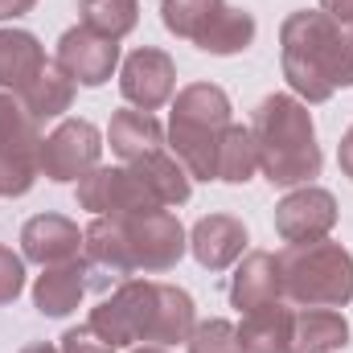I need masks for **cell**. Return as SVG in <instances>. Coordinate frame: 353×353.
<instances>
[{"label": "cell", "mask_w": 353, "mask_h": 353, "mask_svg": "<svg viewBox=\"0 0 353 353\" xmlns=\"http://www.w3.org/2000/svg\"><path fill=\"white\" fill-rule=\"evenodd\" d=\"M189 353H247L243 350V341H239V325H230V321H201V325H193V333H189Z\"/></svg>", "instance_id": "obj_30"}, {"label": "cell", "mask_w": 353, "mask_h": 353, "mask_svg": "<svg viewBox=\"0 0 353 353\" xmlns=\"http://www.w3.org/2000/svg\"><path fill=\"white\" fill-rule=\"evenodd\" d=\"M119 94H123L136 111H157V107H165L176 94V62L165 50H157V46L132 50V54L119 62Z\"/></svg>", "instance_id": "obj_8"}, {"label": "cell", "mask_w": 353, "mask_h": 353, "mask_svg": "<svg viewBox=\"0 0 353 353\" xmlns=\"http://www.w3.org/2000/svg\"><path fill=\"white\" fill-rule=\"evenodd\" d=\"M83 263H87L90 283L111 288L136 275V259H132V243H128V226L115 218H94L83 230Z\"/></svg>", "instance_id": "obj_11"}, {"label": "cell", "mask_w": 353, "mask_h": 353, "mask_svg": "<svg viewBox=\"0 0 353 353\" xmlns=\"http://www.w3.org/2000/svg\"><path fill=\"white\" fill-rule=\"evenodd\" d=\"M17 353H62L58 345H50V341H29L25 350H17Z\"/></svg>", "instance_id": "obj_36"}, {"label": "cell", "mask_w": 353, "mask_h": 353, "mask_svg": "<svg viewBox=\"0 0 353 353\" xmlns=\"http://www.w3.org/2000/svg\"><path fill=\"white\" fill-rule=\"evenodd\" d=\"M25 292V255L0 247V304H12Z\"/></svg>", "instance_id": "obj_31"}, {"label": "cell", "mask_w": 353, "mask_h": 353, "mask_svg": "<svg viewBox=\"0 0 353 353\" xmlns=\"http://www.w3.org/2000/svg\"><path fill=\"white\" fill-rule=\"evenodd\" d=\"M123 226H128V243H132L136 271H144V275L173 271L181 263V255L189 251V234H185V226L176 222L169 210H152V214L128 218Z\"/></svg>", "instance_id": "obj_7"}, {"label": "cell", "mask_w": 353, "mask_h": 353, "mask_svg": "<svg viewBox=\"0 0 353 353\" xmlns=\"http://www.w3.org/2000/svg\"><path fill=\"white\" fill-rule=\"evenodd\" d=\"M87 288H90V275H87V263H79V259L41 267V275L33 279V308L41 316H70L83 304Z\"/></svg>", "instance_id": "obj_15"}, {"label": "cell", "mask_w": 353, "mask_h": 353, "mask_svg": "<svg viewBox=\"0 0 353 353\" xmlns=\"http://www.w3.org/2000/svg\"><path fill=\"white\" fill-rule=\"evenodd\" d=\"M128 353H169L165 345H132Z\"/></svg>", "instance_id": "obj_37"}, {"label": "cell", "mask_w": 353, "mask_h": 353, "mask_svg": "<svg viewBox=\"0 0 353 353\" xmlns=\"http://www.w3.org/2000/svg\"><path fill=\"white\" fill-rule=\"evenodd\" d=\"M103 136L90 119H62L41 140V176L58 185H79L90 169H99Z\"/></svg>", "instance_id": "obj_6"}, {"label": "cell", "mask_w": 353, "mask_h": 353, "mask_svg": "<svg viewBox=\"0 0 353 353\" xmlns=\"http://www.w3.org/2000/svg\"><path fill=\"white\" fill-rule=\"evenodd\" d=\"M321 12H329L337 25H350L353 29V0H321Z\"/></svg>", "instance_id": "obj_33"}, {"label": "cell", "mask_w": 353, "mask_h": 353, "mask_svg": "<svg viewBox=\"0 0 353 353\" xmlns=\"http://www.w3.org/2000/svg\"><path fill=\"white\" fill-rule=\"evenodd\" d=\"M107 144H111V152H115L119 161L132 165V161H140V157L165 148V128L157 123L152 111H136V107H128V111H115V115H111Z\"/></svg>", "instance_id": "obj_19"}, {"label": "cell", "mask_w": 353, "mask_h": 353, "mask_svg": "<svg viewBox=\"0 0 353 353\" xmlns=\"http://www.w3.org/2000/svg\"><path fill=\"white\" fill-rule=\"evenodd\" d=\"M79 205L90 210L94 218H115V222L165 210V205H157V197L140 185V176L132 173L128 165H119V169H107V165L90 169L79 181Z\"/></svg>", "instance_id": "obj_5"}, {"label": "cell", "mask_w": 353, "mask_h": 353, "mask_svg": "<svg viewBox=\"0 0 353 353\" xmlns=\"http://www.w3.org/2000/svg\"><path fill=\"white\" fill-rule=\"evenodd\" d=\"M169 123L226 132L230 128V94L214 83H189L173 94V119Z\"/></svg>", "instance_id": "obj_18"}, {"label": "cell", "mask_w": 353, "mask_h": 353, "mask_svg": "<svg viewBox=\"0 0 353 353\" xmlns=\"http://www.w3.org/2000/svg\"><path fill=\"white\" fill-rule=\"evenodd\" d=\"M152 292H157L152 279H123V283H115V292L90 308V329L115 350H132V345L148 341Z\"/></svg>", "instance_id": "obj_4"}, {"label": "cell", "mask_w": 353, "mask_h": 353, "mask_svg": "<svg viewBox=\"0 0 353 353\" xmlns=\"http://www.w3.org/2000/svg\"><path fill=\"white\" fill-rule=\"evenodd\" d=\"M41 123L25 111L21 94L0 90V144H21V148H41Z\"/></svg>", "instance_id": "obj_29"}, {"label": "cell", "mask_w": 353, "mask_h": 353, "mask_svg": "<svg viewBox=\"0 0 353 353\" xmlns=\"http://www.w3.org/2000/svg\"><path fill=\"white\" fill-rule=\"evenodd\" d=\"M58 350L62 353H115V345H107L90 325H83V329H66Z\"/></svg>", "instance_id": "obj_32"}, {"label": "cell", "mask_w": 353, "mask_h": 353, "mask_svg": "<svg viewBox=\"0 0 353 353\" xmlns=\"http://www.w3.org/2000/svg\"><path fill=\"white\" fill-rule=\"evenodd\" d=\"M79 251H83V230L66 214H37L21 226V255L29 263H70L79 259Z\"/></svg>", "instance_id": "obj_12"}, {"label": "cell", "mask_w": 353, "mask_h": 353, "mask_svg": "<svg viewBox=\"0 0 353 353\" xmlns=\"http://www.w3.org/2000/svg\"><path fill=\"white\" fill-rule=\"evenodd\" d=\"M46 66V50L29 29H0V90L25 87Z\"/></svg>", "instance_id": "obj_23"}, {"label": "cell", "mask_w": 353, "mask_h": 353, "mask_svg": "<svg viewBox=\"0 0 353 353\" xmlns=\"http://www.w3.org/2000/svg\"><path fill=\"white\" fill-rule=\"evenodd\" d=\"M337 165H341V173L353 181V128L341 136V144H337Z\"/></svg>", "instance_id": "obj_34"}, {"label": "cell", "mask_w": 353, "mask_h": 353, "mask_svg": "<svg viewBox=\"0 0 353 353\" xmlns=\"http://www.w3.org/2000/svg\"><path fill=\"white\" fill-rule=\"evenodd\" d=\"M197 325V304L185 288L176 283H157L152 292V329H148V345H181L189 341Z\"/></svg>", "instance_id": "obj_16"}, {"label": "cell", "mask_w": 353, "mask_h": 353, "mask_svg": "<svg viewBox=\"0 0 353 353\" xmlns=\"http://www.w3.org/2000/svg\"><path fill=\"white\" fill-rule=\"evenodd\" d=\"M292 308L283 300L263 304L255 312H243V325H239V341L247 353H288L292 341Z\"/></svg>", "instance_id": "obj_22"}, {"label": "cell", "mask_w": 353, "mask_h": 353, "mask_svg": "<svg viewBox=\"0 0 353 353\" xmlns=\"http://www.w3.org/2000/svg\"><path fill=\"white\" fill-rule=\"evenodd\" d=\"M259 173V148H255V132L243 123H230L222 132V148H218V181L226 185H247Z\"/></svg>", "instance_id": "obj_25"}, {"label": "cell", "mask_w": 353, "mask_h": 353, "mask_svg": "<svg viewBox=\"0 0 353 353\" xmlns=\"http://www.w3.org/2000/svg\"><path fill=\"white\" fill-rule=\"evenodd\" d=\"M79 17L90 33L123 41L140 25V0H79Z\"/></svg>", "instance_id": "obj_26"}, {"label": "cell", "mask_w": 353, "mask_h": 353, "mask_svg": "<svg viewBox=\"0 0 353 353\" xmlns=\"http://www.w3.org/2000/svg\"><path fill=\"white\" fill-rule=\"evenodd\" d=\"M33 4L37 0H0V21H17V17L33 12Z\"/></svg>", "instance_id": "obj_35"}, {"label": "cell", "mask_w": 353, "mask_h": 353, "mask_svg": "<svg viewBox=\"0 0 353 353\" xmlns=\"http://www.w3.org/2000/svg\"><path fill=\"white\" fill-rule=\"evenodd\" d=\"M251 41H255V17H251L247 8L226 4V8L205 25V33H201L193 46L205 50V54H214V58H230V54H243Z\"/></svg>", "instance_id": "obj_24"}, {"label": "cell", "mask_w": 353, "mask_h": 353, "mask_svg": "<svg viewBox=\"0 0 353 353\" xmlns=\"http://www.w3.org/2000/svg\"><path fill=\"white\" fill-rule=\"evenodd\" d=\"M79 87H103L119 70V41L90 33L87 25H74L58 37V58H54Z\"/></svg>", "instance_id": "obj_10"}, {"label": "cell", "mask_w": 353, "mask_h": 353, "mask_svg": "<svg viewBox=\"0 0 353 353\" xmlns=\"http://www.w3.org/2000/svg\"><path fill=\"white\" fill-rule=\"evenodd\" d=\"M283 300V275H279V259L271 251H251L243 255V263L234 267L230 275V308L243 312H255L263 304Z\"/></svg>", "instance_id": "obj_14"}, {"label": "cell", "mask_w": 353, "mask_h": 353, "mask_svg": "<svg viewBox=\"0 0 353 353\" xmlns=\"http://www.w3.org/2000/svg\"><path fill=\"white\" fill-rule=\"evenodd\" d=\"M17 94H21L25 111H29L37 123H46V119H58V115L70 111V103H74V79H70L58 62H46Z\"/></svg>", "instance_id": "obj_21"}, {"label": "cell", "mask_w": 353, "mask_h": 353, "mask_svg": "<svg viewBox=\"0 0 353 353\" xmlns=\"http://www.w3.org/2000/svg\"><path fill=\"white\" fill-rule=\"evenodd\" d=\"M350 345V325L337 308H300L292 316L288 353H341Z\"/></svg>", "instance_id": "obj_17"}, {"label": "cell", "mask_w": 353, "mask_h": 353, "mask_svg": "<svg viewBox=\"0 0 353 353\" xmlns=\"http://www.w3.org/2000/svg\"><path fill=\"white\" fill-rule=\"evenodd\" d=\"M337 226V197L321 185H296L275 205V234L283 243H321Z\"/></svg>", "instance_id": "obj_9"}, {"label": "cell", "mask_w": 353, "mask_h": 353, "mask_svg": "<svg viewBox=\"0 0 353 353\" xmlns=\"http://www.w3.org/2000/svg\"><path fill=\"white\" fill-rule=\"evenodd\" d=\"M283 296L300 308H345L353 300V255L341 243H288L279 255Z\"/></svg>", "instance_id": "obj_3"}, {"label": "cell", "mask_w": 353, "mask_h": 353, "mask_svg": "<svg viewBox=\"0 0 353 353\" xmlns=\"http://www.w3.org/2000/svg\"><path fill=\"white\" fill-rule=\"evenodd\" d=\"M41 176V148L0 144V197H25Z\"/></svg>", "instance_id": "obj_28"}, {"label": "cell", "mask_w": 353, "mask_h": 353, "mask_svg": "<svg viewBox=\"0 0 353 353\" xmlns=\"http://www.w3.org/2000/svg\"><path fill=\"white\" fill-rule=\"evenodd\" d=\"M222 8H226V0H161V21L173 37L197 41Z\"/></svg>", "instance_id": "obj_27"}, {"label": "cell", "mask_w": 353, "mask_h": 353, "mask_svg": "<svg viewBox=\"0 0 353 353\" xmlns=\"http://www.w3.org/2000/svg\"><path fill=\"white\" fill-rule=\"evenodd\" d=\"M128 169L140 176V185H144V189L157 197V205H165V210H169V205H185L189 193H193V176L185 173V165L176 161L173 152H165V148H157V152L132 161Z\"/></svg>", "instance_id": "obj_20"}, {"label": "cell", "mask_w": 353, "mask_h": 353, "mask_svg": "<svg viewBox=\"0 0 353 353\" xmlns=\"http://www.w3.org/2000/svg\"><path fill=\"white\" fill-rule=\"evenodd\" d=\"M189 251L205 271H226L247 251V226L234 214H210L189 230Z\"/></svg>", "instance_id": "obj_13"}, {"label": "cell", "mask_w": 353, "mask_h": 353, "mask_svg": "<svg viewBox=\"0 0 353 353\" xmlns=\"http://www.w3.org/2000/svg\"><path fill=\"white\" fill-rule=\"evenodd\" d=\"M255 148H259V173L271 185L296 189L312 185L321 176V144H316V123L304 99L296 94H267L255 111Z\"/></svg>", "instance_id": "obj_2"}, {"label": "cell", "mask_w": 353, "mask_h": 353, "mask_svg": "<svg viewBox=\"0 0 353 353\" xmlns=\"http://www.w3.org/2000/svg\"><path fill=\"white\" fill-rule=\"evenodd\" d=\"M279 62L296 99L329 103L337 90L353 87V29L321 8L292 12L279 25Z\"/></svg>", "instance_id": "obj_1"}]
</instances>
